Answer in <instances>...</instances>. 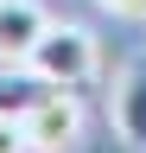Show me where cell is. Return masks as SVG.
I'll return each mask as SVG.
<instances>
[{
  "mask_svg": "<svg viewBox=\"0 0 146 153\" xmlns=\"http://www.w3.org/2000/svg\"><path fill=\"white\" fill-rule=\"evenodd\" d=\"M32 70L45 76V83H64V89H83L89 76H95V38L83 26H51L38 38V51L26 57Z\"/></svg>",
  "mask_w": 146,
  "mask_h": 153,
  "instance_id": "obj_1",
  "label": "cell"
},
{
  "mask_svg": "<svg viewBox=\"0 0 146 153\" xmlns=\"http://www.w3.org/2000/svg\"><path fill=\"white\" fill-rule=\"evenodd\" d=\"M26 140L32 153H70L83 140V102H76V89H64V83H51L38 102L26 108Z\"/></svg>",
  "mask_w": 146,
  "mask_h": 153,
  "instance_id": "obj_2",
  "label": "cell"
},
{
  "mask_svg": "<svg viewBox=\"0 0 146 153\" xmlns=\"http://www.w3.org/2000/svg\"><path fill=\"white\" fill-rule=\"evenodd\" d=\"M108 115H114L121 140L134 147V153H146V51L127 57V70L114 76V102H108Z\"/></svg>",
  "mask_w": 146,
  "mask_h": 153,
  "instance_id": "obj_3",
  "label": "cell"
},
{
  "mask_svg": "<svg viewBox=\"0 0 146 153\" xmlns=\"http://www.w3.org/2000/svg\"><path fill=\"white\" fill-rule=\"evenodd\" d=\"M51 32V13L38 0H0V64H26Z\"/></svg>",
  "mask_w": 146,
  "mask_h": 153,
  "instance_id": "obj_4",
  "label": "cell"
},
{
  "mask_svg": "<svg viewBox=\"0 0 146 153\" xmlns=\"http://www.w3.org/2000/svg\"><path fill=\"white\" fill-rule=\"evenodd\" d=\"M45 89H51V83H45L32 64H0V115H19V121H26V108L38 102Z\"/></svg>",
  "mask_w": 146,
  "mask_h": 153,
  "instance_id": "obj_5",
  "label": "cell"
},
{
  "mask_svg": "<svg viewBox=\"0 0 146 153\" xmlns=\"http://www.w3.org/2000/svg\"><path fill=\"white\" fill-rule=\"evenodd\" d=\"M0 153H32L26 121H19V115H0Z\"/></svg>",
  "mask_w": 146,
  "mask_h": 153,
  "instance_id": "obj_6",
  "label": "cell"
},
{
  "mask_svg": "<svg viewBox=\"0 0 146 153\" xmlns=\"http://www.w3.org/2000/svg\"><path fill=\"white\" fill-rule=\"evenodd\" d=\"M102 13H114V19H146V0H102Z\"/></svg>",
  "mask_w": 146,
  "mask_h": 153,
  "instance_id": "obj_7",
  "label": "cell"
}]
</instances>
